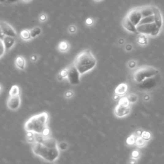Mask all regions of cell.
Listing matches in <instances>:
<instances>
[{"mask_svg":"<svg viewBox=\"0 0 164 164\" xmlns=\"http://www.w3.org/2000/svg\"><path fill=\"white\" fill-rule=\"evenodd\" d=\"M49 115L46 112L37 114L30 117L25 124V129L27 132L40 134L44 137L49 136L50 130L48 127Z\"/></svg>","mask_w":164,"mask_h":164,"instance_id":"6da1fadb","label":"cell"},{"mask_svg":"<svg viewBox=\"0 0 164 164\" xmlns=\"http://www.w3.org/2000/svg\"><path fill=\"white\" fill-rule=\"evenodd\" d=\"M73 63L81 75L93 69L96 66V59L89 49H85L78 54Z\"/></svg>","mask_w":164,"mask_h":164,"instance_id":"7a4b0ae2","label":"cell"},{"mask_svg":"<svg viewBox=\"0 0 164 164\" xmlns=\"http://www.w3.org/2000/svg\"><path fill=\"white\" fill-rule=\"evenodd\" d=\"M32 151L35 155L40 157L48 162H55L60 156L59 147H48L40 142H35L32 144Z\"/></svg>","mask_w":164,"mask_h":164,"instance_id":"3957f363","label":"cell"},{"mask_svg":"<svg viewBox=\"0 0 164 164\" xmlns=\"http://www.w3.org/2000/svg\"><path fill=\"white\" fill-rule=\"evenodd\" d=\"M159 71L152 68L151 67H142L137 70L133 74V78L137 82H142L144 81L146 78H151L156 74H158Z\"/></svg>","mask_w":164,"mask_h":164,"instance_id":"277c9868","label":"cell"},{"mask_svg":"<svg viewBox=\"0 0 164 164\" xmlns=\"http://www.w3.org/2000/svg\"><path fill=\"white\" fill-rule=\"evenodd\" d=\"M67 69V78L69 82L73 85H76L80 83V76L81 74L79 71L76 67L74 63L73 62L69 66Z\"/></svg>","mask_w":164,"mask_h":164,"instance_id":"5b68a950","label":"cell"},{"mask_svg":"<svg viewBox=\"0 0 164 164\" xmlns=\"http://www.w3.org/2000/svg\"><path fill=\"white\" fill-rule=\"evenodd\" d=\"M126 16L129 18V19L132 21V23L136 27L142 18L140 6L132 9L128 12Z\"/></svg>","mask_w":164,"mask_h":164,"instance_id":"8992f818","label":"cell"},{"mask_svg":"<svg viewBox=\"0 0 164 164\" xmlns=\"http://www.w3.org/2000/svg\"><path fill=\"white\" fill-rule=\"evenodd\" d=\"M21 104V98L20 96H9L8 100H7L6 105L8 108L12 110L16 111L18 110Z\"/></svg>","mask_w":164,"mask_h":164,"instance_id":"52a82bcc","label":"cell"},{"mask_svg":"<svg viewBox=\"0 0 164 164\" xmlns=\"http://www.w3.org/2000/svg\"><path fill=\"white\" fill-rule=\"evenodd\" d=\"M0 26H1L3 33L6 36H10L16 38L17 34L15 30L9 24L5 21H0Z\"/></svg>","mask_w":164,"mask_h":164,"instance_id":"ba28073f","label":"cell"},{"mask_svg":"<svg viewBox=\"0 0 164 164\" xmlns=\"http://www.w3.org/2000/svg\"><path fill=\"white\" fill-rule=\"evenodd\" d=\"M122 25L123 26L124 28V29H126L127 31L132 33H138L136 29V27H135V26L132 23V21L126 16L123 19Z\"/></svg>","mask_w":164,"mask_h":164,"instance_id":"9c48e42d","label":"cell"},{"mask_svg":"<svg viewBox=\"0 0 164 164\" xmlns=\"http://www.w3.org/2000/svg\"><path fill=\"white\" fill-rule=\"evenodd\" d=\"M16 38L15 37H10V36H6V35H5L2 40H3V44L5 46L6 52L10 50V49L14 46V45H15L16 42Z\"/></svg>","mask_w":164,"mask_h":164,"instance_id":"30bf717a","label":"cell"},{"mask_svg":"<svg viewBox=\"0 0 164 164\" xmlns=\"http://www.w3.org/2000/svg\"><path fill=\"white\" fill-rule=\"evenodd\" d=\"M114 112L117 117H123L130 113V107H126V106L119 104L115 109Z\"/></svg>","mask_w":164,"mask_h":164,"instance_id":"8fae6325","label":"cell"},{"mask_svg":"<svg viewBox=\"0 0 164 164\" xmlns=\"http://www.w3.org/2000/svg\"><path fill=\"white\" fill-rule=\"evenodd\" d=\"M43 145L48 147H58V142H57L56 140L55 139L51 138V137H44V139L40 142Z\"/></svg>","mask_w":164,"mask_h":164,"instance_id":"7c38bea8","label":"cell"},{"mask_svg":"<svg viewBox=\"0 0 164 164\" xmlns=\"http://www.w3.org/2000/svg\"><path fill=\"white\" fill-rule=\"evenodd\" d=\"M15 65L20 70H25L26 66V62L25 59L22 56H18L15 60Z\"/></svg>","mask_w":164,"mask_h":164,"instance_id":"4fadbf2b","label":"cell"},{"mask_svg":"<svg viewBox=\"0 0 164 164\" xmlns=\"http://www.w3.org/2000/svg\"><path fill=\"white\" fill-rule=\"evenodd\" d=\"M128 85L125 83H121L119 85H118L117 87L116 88L115 92L116 94L117 95H123L128 90Z\"/></svg>","mask_w":164,"mask_h":164,"instance_id":"5bb4252c","label":"cell"},{"mask_svg":"<svg viewBox=\"0 0 164 164\" xmlns=\"http://www.w3.org/2000/svg\"><path fill=\"white\" fill-rule=\"evenodd\" d=\"M58 49L61 52H66L69 49V44L66 40H62L59 44Z\"/></svg>","mask_w":164,"mask_h":164,"instance_id":"9a60e30c","label":"cell"},{"mask_svg":"<svg viewBox=\"0 0 164 164\" xmlns=\"http://www.w3.org/2000/svg\"><path fill=\"white\" fill-rule=\"evenodd\" d=\"M19 35H20V37L21 38V39L23 40H25V41H28V40H30L32 39L30 30H23L20 32Z\"/></svg>","mask_w":164,"mask_h":164,"instance_id":"2e32d148","label":"cell"},{"mask_svg":"<svg viewBox=\"0 0 164 164\" xmlns=\"http://www.w3.org/2000/svg\"><path fill=\"white\" fill-rule=\"evenodd\" d=\"M20 89L17 85H13L11 87L9 91V96H20Z\"/></svg>","mask_w":164,"mask_h":164,"instance_id":"e0dca14e","label":"cell"},{"mask_svg":"<svg viewBox=\"0 0 164 164\" xmlns=\"http://www.w3.org/2000/svg\"><path fill=\"white\" fill-rule=\"evenodd\" d=\"M30 31L32 39H34L35 37H37V36H39V35H40V33L42 32V30L40 27H35Z\"/></svg>","mask_w":164,"mask_h":164,"instance_id":"ac0fdd59","label":"cell"},{"mask_svg":"<svg viewBox=\"0 0 164 164\" xmlns=\"http://www.w3.org/2000/svg\"><path fill=\"white\" fill-rule=\"evenodd\" d=\"M58 147L60 149V151H66L69 148V144L66 142H61L59 144H58Z\"/></svg>","mask_w":164,"mask_h":164,"instance_id":"d6986e66","label":"cell"},{"mask_svg":"<svg viewBox=\"0 0 164 164\" xmlns=\"http://www.w3.org/2000/svg\"><path fill=\"white\" fill-rule=\"evenodd\" d=\"M27 140L30 144H33L35 142V133L32 132H27Z\"/></svg>","mask_w":164,"mask_h":164,"instance_id":"ffe728a7","label":"cell"},{"mask_svg":"<svg viewBox=\"0 0 164 164\" xmlns=\"http://www.w3.org/2000/svg\"><path fill=\"white\" fill-rule=\"evenodd\" d=\"M130 101L128 100L127 97H123L120 99V100L119 101V104L123 105L124 106H126V107H130Z\"/></svg>","mask_w":164,"mask_h":164,"instance_id":"44dd1931","label":"cell"},{"mask_svg":"<svg viewBox=\"0 0 164 164\" xmlns=\"http://www.w3.org/2000/svg\"><path fill=\"white\" fill-rule=\"evenodd\" d=\"M5 52L6 51H5V48L3 40L0 39V58H2V57L4 55Z\"/></svg>","mask_w":164,"mask_h":164,"instance_id":"7402d4cb","label":"cell"},{"mask_svg":"<svg viewBox=\"0 0 164 164\" xmlns=\"http://www.w3.org/2000/svg\"><path fill=\"white\" fill-rule=\"evenodd\" d=\"M135 142H136L137 146H139V147H142V146H144L145 144L144 139L142 137H138L136 139V141H135Z\"/></svg>","mask_w":164,"mask_h":164,"instance_id":"603a6c76","label":"cell"},{"mask_svg":"<svg viewBox=\"0 0 164 164\" xmlns=\"http://www.w3.org/2000/svg\"><path fill=\"white\" fill-rule=\"evenodd\" d=\"M127 98L130 103H134L137 100V96L135 94H130L129 96H127Z\"/></svg>","mask_w":164,"mask_h":164,"instance_id":"cb8c5ba5","label":"cell"},{"mask_svg":"<svg viewBox=\"0 0 164 164\" xmlns=\"http://www.w3.org/2000/svg\"><path fill=\"white\" fill-rule=\"evenodd\" d=\"M135 141H136V139H135V135H132L130 137H128L127 139V143L128 144H134Z\"/></svg>","mask_w":164,"mask_h":164,"instance_id":"d4e9b609","label":"cell"},{"mask_svg":"<svg viewBox=\"0 0 164 164\" xmlns=\"http://www.w3.org/2000/svg\"><path fill=\"white\" fill-rule=\"evenodd\" d=\"M142 137L144 140H149L151 138V135L147 132H144L142 133Z\"/></svg>","mask_w":164,"mask_h":164,"instance_id":"484cf974","label":"cell"},{"mask_svg":"<svg viewBox=\"0 0 164 164\" xmlns=\"http://www.w3.org/2000/svg\"><path fill=\"white\" fill-rule=\"evenodd\" d=\"M74 95V92L73 90H69L67 91L66 92V93L65 94H64V96L66 97V98H71V97H72Z\"/></svg>","mask_w":164,"mask_h":164,"instance_id":"4316f807","label":"cell"},{"mask_svg":"<svg viewBox=\"0 0 164 164\" xmlns=\"http://www.w3.org/2000/svg\"><path fill=\"white\" fill-rule=\"evenodd\" d=\"M63 78H67V67L65 68V69H62L60 73H59Z\"/></svg>","mask_w":164,"mask_h":164,"instance_id":"83f0119b","label":"cell"},{"mask_svg":"<svg viewBox=\"0 0 164 164\" xmlns=\"http://www.w3.org/2000/svg\"><path fill=\"white\" fill-rule=\"evenodd\" d=\"M139 42L141 44H145L147 43V39L144 35H142L139 39Z\"/></svg>","mask_w":164,"mask_h":164,"instance_id":"f1b7e54d","label":"cell"},{"mask_svg":"<svg viewBox=\"0 0 164 164\" xmlns=\"http://www.w3.org/2000/svg\"><path fill=\"white\" fill-rule=\"evenodd\" d=\"M69 32L71 33H74L76 32V28L75 26L72 25V26H70L69 28Z\"/></svg>","mask_w":164,"mask_h":164,"instance_id":"f546056e","label":"cell"},{"mask_svg":"<svg viewBox=\"0 0 164 164\" xmlns=\"http://www.w3.org/2000/svg\"><path fill=\"white\" fill-rule=\"evenodd\" d=\"M39 19L42 22H44V21L47 19V16L45 13H42L39 16Z\"/></svg>","mask_w":164,"mask_h":164,"instance_id":"4dcf8cb0","label":"cell"},{"mask_svg":"<svg viewBox=\"0 0 164 164\" xmlns=\"http://www.w3.org/2000/svg\"><path fill=\"white\" fill-rule=\"evenodd\" d=\"M93 23H94V21L92 18H87L86 19V21H85V23H86L89 26L92 25V24H93Z\"/></svg>","mask_w":164,"mask_h":164,"instance_id":"1f68e13d","label":"cell"},{"mask_svg":"<svg viewBox=\"0 0 164 164\" xmlns=\"http://www.w3.org/2000/svg\"><path fill=\"white\" fill-rule=\"evenodd\" d=\"M30 60L32 62H36L38 60V56L36 55H33L30 56Z\"/></svg>","mask_w":164,"mask_h":164,"instance_id":"d6a6232c","label":"cell"},{"mask_svg":"<svg viewBox=\"0 0 164 164\" xmlns=\"http://www.w3.org/2000/svg\"><path fill=\"white\" fill-rule=\"evenodd\" d=\"M139 153L137 151H134L132 153V156L133 158H137L139 157Z\"/></svg>","mask_w":164,"mask_h":164,"instance_id":"836d02e7","label":"cell"},{"mask_svg":"<svg viewBox=\"0 0 164 164\" xmlns=\"http://www.w3.org/2000/svg\"><path fill=\"white\" fill-rule=\"evenodd\" d=\"M19 0H6L5 3H9V4H10V3H16L17 2H18Z\"/></svg>","mask_w":164,"mask_h":164,"instance_id":"e575fe53","label":"cell"},{"mask_svg":"<svg viewBox=\"0 0 164 164\" xmlns=\"http://www.w3.org/2000/svg\"><path fill=\"white\" fill-rule=\"evenodd\" d=\"M128 65H129V67H130V68H133V67H135V62L134 61H131V62L129 63V64H128Z\"/></svg>","mask_w":164,"mask_h":164,"instance_id":"d590c367","label":"cell"},{"mask_svg":"<svg viewBox=\"0 0 164 164\" xmlns=\"http://www.w3.org/2000/svg\"><path fill=\"white\" fill-rule=\"evenodd\" d=\"M4 36H5V35H4L3 33V31H2V30L1 26H0V39H3V37H4Z\"/></svg>","mask_w":164,"mask_h":164,"instance_id":"8d00e7d4","label":"cell"},{"mask_svg":"<svg viewBox=\"0 0 164 164\" xmlns=\"http://www.w3.org/2000/svg\"><path fill=\"white\" fill-rule=\"evenodd\" d=\"M63 79L64 78L60 74H59L58 76H57V80H58L59 82H62Z\"/></svg>","mask_w":164,"mask_h":164,"instance_id":"74e56055","label":"cell"},{"mask_svg":"<svg viewBox=\"0 0 164 164\" xmlns=\"http://www.w3.org/2000/svg\"><path fill=\"white\" fill-rule=\"evenodd\" d=\"M6 0H0V3H5Z\"/></svg>","mask_w":164,"mask_h":164,"instance_id":"f35d334b","label":"cell"},{"mask_svg":"<svg viewBox=\"0 0 164 164\" xmlns=\"http://www.w3.org/2000/svg\"><path fill=\"white\" fill-rule=\"evenodd\" d=\"M94 1L96 2H101V0H94Z\"/></svg>","mask_w":164,"mask_h":164,"instance_id":"ab89813d","label":"cell"},{"mask_svg":"<svg viewBox=\"0 0 164 164\" xmlns=\"http://www.w3.org/2000/svg\"><path fill=\"white\" fill-rule=\"evenodd\" d=\"M23 1H25V2H30V0H23Z\"/></svg>","mask_w":164,"mask_h":164,"instance_id":"60d3db41","label":"cell"},{"mask_svg":"<svg viewBox=\"0 0 164 164\" xmlns=\"http://www.w3.org/2000/svg\"><path fill=\"white\" fill-rule=\"evenodd\" d=\"M2 86H1V85H0V92L2 91Z\"/></svg>","mask_w":164,"mask_h":164,"instance_id":"b9f144b4","label":"cell"}]
</instances>
